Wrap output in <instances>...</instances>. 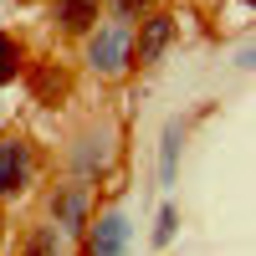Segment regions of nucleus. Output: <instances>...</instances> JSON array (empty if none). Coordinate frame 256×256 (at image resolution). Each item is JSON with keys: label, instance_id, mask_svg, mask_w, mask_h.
<instances>
[{"label": "nucleus", "instance_id": "1", "mask_svg": "<svg viewBox=\"0 0 256 256\" xmlns=\"http://www.w3.org/2000/svg\"><path fill=\"white\" fill-rule=\"evenodd\" d=\"M113 159H118V134H113L108 123L82 128V134L72 138V148H67V164H72V180H77V184H98V180H108Z\"/></svg>", "mask_w": 256, "mask_h": 256}, {"label": "nucleus", "instance_id": "6", "mask_svg": "<svg viewBox=\"0 0 256 256\" xmlns=\"http://www.w3.org/2000/svg\"><path fill=\"white\" fill-rule=\"evenodd\" d=\"M174 41V16H164V10H148L138 20V41H134V62L138 67H154V62L164 56V46Z\"/></svg>", "mask_w": 256, "mask_h": 256}, {"label": "nucleus", "instance_id": "10", "mask_svg": "<svg viewBox=\"0 0 256 256\" xmlns=\"http://www.w3.org/2000/svg\"><path fill=\"white\" fill-rule=\"evenodd\" d=\"M20 256H62L56 226H31V230H26V246H20Z\"/></svg>", "mask_w": 256, "mask_h": 256}, {"label": "nucleus", "instance_id": "2", "mask_svg": "<svg viewBox=\"0 0 256 256\" xmlns=\"http://www.w3.org/2000/svg\"><path fill=\"white\" fill-rule=\"evenodd\" d=\"M88 67L98 77H123L128 67H134V26H123V20L98 26L88 36Z\"/></svg>", "mask_w": 256, "mask_h": 256}, {"label": "nucleus", "instance_id": "12", "mask_svg": "<svg viewBox=\"0 0 256 256\" xmlns=\"http://www.w3.org/2000/svg\"><path fill=\"white\" fill-rule=\"evenodd\" d=\"M174 226H180V210H174V205H164V210H159V220H154V246H159V251L174 241Z\"/></svg>", "mask_w": 256, "mask_h": 256}, {"label": "nucleus", "instance_id": "9", "mask_svg": "<svg viewBox=\"0 0 256 256\" xmlns=\"http://www.w3.org/2000/svg\"><path fill=\"white\" fill-rule=\"evenodd\" d=\"M180 148H184V123H169L164 128V144H159V184H174Z\"/></svg>", "mask_w": 256, "mask_h": 256}, {"label": "nucleus", "instance_id": "4", "mask_svg": "<svg viewBox=\"0 0 256 256\" xmlns=\"http://www.w3.org/2000/svg\"><path fill=\"white\" fill-rule=\"evenodd\" d=\"M52 220H56V236H82L92 220V190L88 184H62L52 195Z\"/></svg>", "mask_w": 256, "mask_h": 256}, {"label": "nucleus", "instance_id": "7", "mask_svg": "<svg viewBox=\"0 0 256 256\" xmlns=\"http://www.w3.org/2000/svg\"><path fill=\"white\" fill-rule=\"evenodd\" d=\"M98 10L102 0H52V16L67 36H92L98 31Z\"/></svg>", "mask_w": 256, "mask_h": 256}, {"label": "nucleus", "instance_id": "13", "mask_svg": "<svg viewBox=\"0 0 256 256\" xmlns=\"http://www.w3.org/2000/svg\"><path fill=\"white\" fill-rule=\"evenodd\" d=\"M113 10L123 16V26H128V20H144L148 10H154V0H113Z\"/></svg>", "mask_w": 256, "mask_h": 256}, {"label": "nucleus", "instance_id": "8", "mask_svg": "<svg viewBox=\"0 0 256 256\" xmlns=\"http://www.w3.org/2000/svg\"><path fill=\"white\" fill-rule=\"evenodd\" d=\"M26 77H31L36 102H46V108H56V102L67 98V72H62L56 62H36V67H26Z\"/></svg>", "mask_w": 256, "mask_h": 256}, {"label": "nucleus", "instance_id": "5", "mask_svg": "<svg viewBox=\"0 0 256 256\" xmlns=\"http://www.w3.org/2000/svg\"><path fill=\"white\" fill-rule=\"evenodd\" d=\"M88 256H128V241H134V226H128L123 210H102L98 220H88Z\"/></svg>", "mask_w": 256, "mask_h": 256}, {"label": "nucleus", "instance_id": "14", "mask_svg": "<svg viewBox=\"0 0 256 256\" xmlns=\"http://www.w3.org/2000/svg\"><path fill=\"white\" fill-rule=\"evenodd\" d=\"M0 241H6V216H0Z\"/></svg>", "mask_w": 256, "mask_h": 256}, {"label": "nucleus", "instance_id": "11", "mask_svg": "<svg viewBox=\"0 0 256 256\" xmlns=\"http://www.w3.org/2000/svg\"><path fill=\"white\" fill-rule=\"evenodd\" d=\"M20 67H26V56H20V41L0 31V88H6V82H16Z\"/></svg>", "mask_w": 256, "mask_h": 256}, {"label": "nucleus", "instance_id": "3", "mask_svg": "<svg viewBox=\"0 0 256 256\" xmlns=\"http://www.w3.org/2000/svg\"><path fill=\"white\" fill-rule=\"evenodd\" d=\"M31 180H36V148H31V138H20V134L0 138V200L26 195Z\"/></svg>", "mask_w": 256, "mask_h": 256}]
</instances>
